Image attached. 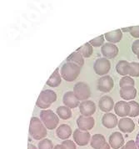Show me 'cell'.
<instances>
[{"mask_svg":"<svg viewBox=\"0 0 139 149\" xmlns=\"http://www.w3.org/2000/svg\"><path fill=\"white\" fill-rule=\"evenodd\" d=\"M132 50L135 54H138L139 52V40H135L133 43V45H132Z\"/></svg>","mask_w":139,"mask_h":149,"instance_id":"obj_35","label":"cell"},{"mask_svg":"<svg viewBox=\"0 0 139 149\" xmlns=\"http://www.w3.org/2000/svg\"><path fill=\"white\" fill-rule=\"evenodd\" d=\"M118 126L120 131H122L125 133H131L135 129L134 122L131 118H127V117L121 118Z\"/></svg>","mask_w":139,"mask_h":149,"instance_id":"obj_15","label":"cell"},{"mask_svg":"<svg viewBox=\"0 0 139 149\" xmlns=\"http://www.w3.org/2000/svg\"><path fill=\"white\" fill-rule=\"evenodd\" d=\"M40 119L46 127V128L49 130L56 128L59 122V118L58 115L51 110H43L40 112Z\"/></svg>","mask_w":139,"mask_h":149,"instance_id":"obj_3","label":"cell"},{"mask_svg":"<svg viewBox=\"0 0 139 149\" xmlns=\"http://www.w3.org/2000/svg\"><path fill=\"white\" fill-rule=\"evenodd\" d=\"M73 93L79 101H87L91 96V90L84 82H78L73 87Z\"/></svg>","mask_w":139,"mask_h":149,"instance_id":"obj_5","label":"cell"},{"mask_svg":"<svg viewBox=\"0 0 139 149\" xmlns=\"http://www.w3.org/2000/svg\"><path fill=\"white\" fill-rule=\"evenodd\" d=\"M130 107V112L129 116L130 117H136L139 115V104L135 101H130L128 102Z\"/></svg>","mask_w":139,"mask_h":149,"instance_id":"obj_28","label":"cell"},{"mask_svg":"<svg viewBox=\"0 0 139 149\" xmlns=\"http://www.w3.org/2000/svg\"><path fill=\"white\" fill-rule=\"evenodd\" d=\"M28 149H37V148H36L34 145H32V144H28Z\"/></svg>","mask_w":139,"mask_h":149,"instance_id":"obj_40","label":"cell"},{"mask_svg":"<svg viewBox=\"0 0 139 149\" xmlns=\"http://www.w3.org/2000/svg\"><path fill=\"white\" fill-rule=\"evenodd\" d=\"M137 56H138V60H139V52H138V54H137Z\"/></svg>","mask_w":139,"mask_h":149,"instance_id":"obj_41","label":"cell"},{"mask_svg":"<svg viewBox=\"0 0 139 149\" xmlns=\"http://www.w3.org/2000/svg\"><path fill=\"white\" fill-rule=\"evenodd\" d=\"M109 145L113 149L122 148L124 145V138L122 133L115 132L109 136Z\"/></svg>","mask_w":139,"mask_h":149,"instance_id":"obj_12","label":"cell"},{"mask_svg":"<svg viewBox=\"0 0 139 149\" xmlns=\"http://www.w3.org/2000/svg\"><path fill=\"white\" fill-rule=\"evenodd\" d=\"M90 133L87 131H82L80 129H76L73 132L74 142L78 146H86L90 142Z\"/></svg>","mask_w":139,"mask_h":149,"instance_id":"obj_7","label":"cell"},{"mask_svg":"<svg viewBox=\"0 0 139 149\" xmlns=\"http://www.w3.org/2000/svg\"><path fill=\"white\" fill-rule=\"evenodd\" d=\"M93 69L96 74L104 76V74H107L109 72L111 69V63L109 60H107L106 58H99L95 61Z\"/></svg>","mask_w":139,"mask_h":149,"instance_id":"obj_6","label":"cell"},{"mask_svg":"<svg viewBox=\"0 0 139 149\" xmlns=\"http://www.w3.org/2000/svg\"><path fill=\"white\" fill-rule=\"evenodd\" d=\"M95 124V121L92 116H80L77 120V125L78 129L82 131H89L93 128Z\"/></svg>","mask_w":139,"mask_h":149,"instance_id":"obj_10","label":"cell"},{"mask_svg":"<svg viewBox=\"0 0 139 149\" xmlns=\"http://www.w3.org/2000/svg\"><path fill=\"white\" fill-rule=\"evenodd\" d=\"M63 102L65 105V107H67L69 108H76L80 105L79 100L74 95L73 91H67L63 95Z\"/></svg>","mask_w":139,"mask_h":149,"instance_id":"obj_13","label":"cell"},{"mask_svg":"<svg viewBox=\"0 0 139 149\" xmlns=\"http://www.w3.org/2000/svg\"><path fill=\"white\" fill-rule=\"evenodd\" d=\"M79 111L82 116H91L96 111V105L92 101H84L80 103Z\"/></svg>","mask_w":139,"mask_h":149,"instance_id":"obj_11","label":"cell"},{"mask_svg":"<svg viewBox=\"0 0 139 149\" xmlns=\"http://www.w3.org/2000/svg\"><path fill=\"white\" fill-rule=\"evenodd\" d=\"M125 147V149H138V146L136 144V142L135 141H128L127 142L126 145L124 146Z\"/></svg>","mask_w":139,"mask_h":149,"instance_id":"obj_34","label":"cell"},{"mask_svg":"<svg viewBox=\"0 0 139 149\" xmlns=\"http://www.w3.org/2000/svg\"><path fill=\"white\" fill-rule=\"evenodd\" d=\"M137 95V90L134 86L123 87L120 90V96L126 101H132Z\"/></svg>","mask_w":139,"mask_h":149,"instance_id":"obj_19","label":"cell"},{"mask_svg":"<svg viewBox=\"0 0 139 149\" xmlns=\"http://www.w3.org/2000/svg\"><path fill=\"white\" fill-rule=\"evenodd\" d=\"M110 147H111V146H110L108 143H107L106 142V143H105V144H104L100 149H110Z\"/></svg>","mask_w":139,"mask_h":149,"instance_id":"obj_36","label":"cell"},{"mask_svg":"<svg viewBox=\"0 0 139 149\" xmlns=\"http://www.w3.org/2000/svg\"><path fill=\"white\" fill-rule=\"evenodd\" d=\"M29 133L35 140H43L47 136V128L38 117H32L29 125Z\"/></svg>","mask_w":139,"mask_h":149,"instance_id":"obj_1","label":"cell"},{"mask_svg":"<svg viewBox=\"0 0 139 149\" xmlns=\"http://www.w3.org/2000/svg\"><path fill=\"white\" fill-rule=\"evenodd\" d=\"M130 34L133 38H139V26H133L130 29Z\"/></svg>","mask_w":139,"mask_h":149,"instance_id":"obj_33","label":"cell"},{"mask_svg":"<svg viewBox=\"0 0 139 149\" xmlns=\"http://www.w3.org/2000/svg\"><path fill=\"white\" fill-rule=\"evenodd\" d=\"M114 111H115V113L118 116H121L122 118L126 117L127 116L129 115V112H130L129 104L124 101H119L115 104Z\"/></svg>","mask_w":139,"mask_h":149,"instance_id":"obj_14","label":"cell"},{"mask_svg":"<svg viewBox=\"0 0 139 149\" xmlns=\"http://www.w3.org/2000/svg\"><path fill=\"white\" fill-rule=\"evenodd\" d=\"M62 145L64 146V148L66 149H77L75 143L71 141V140H65L62 142Z\"/></svg>","mask_w":139,"mask_h":149,"instance_id":"obj_32","label":"cell"},{"mask_svg":"<svg viewBox=\"0 0 139 149\" xmlns=\"http://www.w3.org/2000/svg\"><path fill=\"white\" fill-rule=\"evenodd\" d=\"M136 144H137V146H138V148L139 149V132L138 133V135H137V137H136Z\"/></svg>","mask_w":139,"mask_h":149,"instance_id":"obj_38","label":"cell"},{"mask_svg":"<svg viewBox=\"0 0 139 149\" xmlns=\"http://www.w3.org/2000/svg\"><path fill=\"white\" fill-rule=\"evenodd\" d=\"M128 74L132 77H139V63L132 62L128 65Z\"/></svg>","mask_w":139,"mask_h":149,"instance_id":"obj_27","label":"cell"},{"mask_svg":"<svg viewBox=\"0 0 139 149\" xmlns=\"http://www.w3.org/2000/svg\"><path fill=\"white\" fill-rule=\"evenodd\" d=\"M101 52L106 59L110 60L115 58L118 54V48L117 47V45H113L111 43H107L102 46Z\"/></svg>","mask_w":139,"mask_h":149,"instance_id":"obj_9","label":"cell"},{"mask_svg":"<svg viewBox=\"0 0 139 149\" xmlns=\"http://www.w3.org/2000/svg\"><path fill=\"white\" fill-rule=\"evenodd\" d=\"M135 81L130 76H123L119 81V86L121 88L127 87V86H134Z\"/></svg>","mask_w":139,"mask_h":149,"instance_id":"obj_29","label":"cell"},{"mask_svg":"<svg viewBox=\"0 0 139 149\" xmlns=\"http://www.w3.org/2000/svg\"><path fill=\"white\" fill-rule=\"evenodd\" d=\"M59 70L57 68L54 72H53L52 75L50 76V78L47 80V85L50 87H58L61 84L62 81V78H61V75L59 74Z\"/></svg>","mask_w":139,"mask_h":149,"instance_id":"obj_22","label":"cell"},{"mask_svg":"<svg viewBox=\"0 0 139 149\" xmlns=\"http://www.w3.org/2000/svg\"><path fill=\"white\" fill-rule=\"evenodd\" d=\"M104 37L106 38L107 40L110 42L111 44L112 43H118L122 38V32L121 29H116V30L106 33Z\"/></svg>","mask_w":139,"mask_h":149,"instance_id":"obj_21","label":"cell"},{"mask_svg":"<svg viewBox=\"0 0 139 149\" xmlns=\"http://www.w3.org/2000/svg\"><path fill=\"white\" fill-rule=\"evenodd\" d=\"M130 29H131V27L130 28H122L121 30H122V32L123 31V32H130Z\"/></svg>","mask_w":139,"mask_h":149,"instance_id":"obj_39","label":"cell"},{"mask_svg":"<svg viewBox=\"0 0 139 149\" xmlns=\"http://www.w3.org/2000/svg\"><path fill=\"white\" fill-rule=\"evenodd\" d=\"M76 51L78 52L83 58H88V57H90L93 54V46L88 42V43H86L83 45H82L81 47L78 48Z\"/></svg>","mask_w":139,"mask_h":149,"instance_id":"obj_24","label":"cell"},{"mask_svg":"<svg viewBox=\"0 0 139 149\" xmlns=\"http://www.w3.org/2000/svg\"><path fill=\"white\" fill-rule=\"evenodd\" d=\"M106 143V139L102 134H95L91 138L90 145L93 149H100Z\"/></svg>","mask_w":139,"mask_h":149,"instance_id":"obj_20","label":"cell"},{"mask_svg":"<svg viewBox=\"0 0 139 149\" xmlns=\"http://www.w3.org/2000/svg\"><path fill=\"white\" fill-rule=\"evenodd\" d=\"M120 149H125V147H124V146H123V147H122V148H120Z\"/></svg>","mask_w":139,"mask_h":149,"instance_id":"obj_42","label":"cell"},{"mask_svg":"<svg viewBox=\"0 0 139 149\" xmlns=\"http://www.w3.org/2000/svg\"><path fill=\"white\" fill-rule=\"evenodd\" d=\"M71 134H72V129L70 127V126H68L67 124L60 125L56 131L57 136L63 141L67 140V138L70 137Z\"/></svg>","mask_w":139,"mask_h":149,"instance_id":"obj_18","label":"cell"},{"mask_svg":"<svg viewBox=\"0 0 139 149\" xmlns=\"http://www.w3.org/2000/svg\"><path fill=\"white\" fill-rule=\"evenodd\" d=\"M138 124H139V119H138Z\"/></svg>","mask_w":139,"mask_h":149,"instance_id":"obj_43","label":"cell"},{"mask_svg":"<svg viewBox=\"0 0 139 149\" xmlns=\"http://www.w3.org/2000/svg\"><path fill=\"white\" fill-rule=\"evenodd\" d=\"M104 36L103 35H100L98 37L93 39L92 40L89 41L90 45L92 46H94V47H100V46H103L104 45Z\"/></svg>","mask_w":139,"mask_h":149,"instance_id":"obj_31","label":"cell"},{"mask_svg":"<svg viewBox=\"0 0 139 149\" xmlns=\"http://www.w3.org/2000/svg\"><path fill=\"white\" fill-rule=\"evenodd\" d=\"M57 100V94L52 90H45L40 93L37 100V106L41 109L48 108Z\"/></svg>","mask_w":139,"mask_h":149,"instance_id":"obj_4","label":"cell"},{"mask_svg":"<svg viewBox=\"0 0 139 149\" xmlns=\"http://www.w3.org/2000/svg\"><path fill=\"white\" fill-rule=\"evenodd\" d=\"M81 72V67L73 63H66L61 68V75L66 81H75Z\"/></svg>","mask_w":139,"mask_h":149,"instance_id":"obj_2","label":"cell"},{"mask_svg":"<svg viewBox=\"0 0 139 149\" xmlns=\"http://www.w3.org/2000/svg\"><path fill=\"white\" fill-rule=\"evenodd\" d=\"M98 106H99V108L101 111L108 113V111H111L113 110L115 105H114L113 98H111L108 95H104L99 100Z\"/></svg>","mask_w":139,"mask_h":149,"instance_id":"obj_16","label":"cell"},{"mask_svg":"<svg viewBox=\"0 0 139 149\" xmlns=\"http://www.w3.org/2000/svg\"><path fill=\"white\" fill-rule=\"evenodd\" d=\"M53 142L47 138L41 140L39 143V149H53Z\"/></svg>","mask_w":139,"mask_h":149,"instance_id":"obj_30","label":"cell"},{"mask_svg":"<svg viewBox=\"0 0 139 149\" xmlns=\"http://www.w3.org/2000/svg\"><path fill=\"white\" fill-rule=\"evenodd\" d=\"M67 61L68 63L75 64V65H78L81 68L83 67V65H84V59H83V57L78 52H77V51H75V52H73V53L70 54L67 58Z\"/></svg>","mask_w":139,"mask_h":149,"instance_id":"obj_23","label":"cell"},{"mask_svg":"<svg viewBox=\"0 0 139 149\" xmlns=\"http://www.w3.org/2000/svg\"><path fill=\"white\" fill-rule=\"evenodd\" d=\"M114 86V81L110 75L102 76L98 81V89L102 92H110Z\"/></svg>","mask_w":139,"mask_h":149,"instance_id":"obj_8","label":"cell"},{"mask_svg":"<svg viewBox=\"0 0 139 149\" xmlns=\"http://www.w3.org/2000/svg\"><path fill=\"white\" fill-rule=\"evenodd\" d=\"M128 65H129V62L127 61H120L117 65H116V70L117 72L122 76H127V74H128Z\"/></svg>","mask_w":139,"mask_h":149,"instance_id":"obj_26","label":"cell"},{"mask_svg":"<svg viewBox=\"0 0 139 149\" xmlns=\"http://www.w3.org/2000/svg\"><path fill=\"white\" fill-rule=\"evenodd\" d=\"M53 149H66V148H64V146H63V145L59 144V145H57V146H55Z\"/></svg>","mask_w":139,"mask_h":149,"instance_id":"obj_37","label":"cell"},{"mask_svg":"<svg viewBox=\"0 0 139 149\" xmlns=\"http://www.w3.org/2000/svg\"><path fill=\"white\" fill-rule=\"evenodd\" d=\"M118 122L117 116L109 112L103 115L102 118V123L107 128H114L117 125H118Z\"/></svg>","mask_w":139,"mask_h":149,"instance_id":"obj_17","label":"cell"},{"mask_svg":"<svg viewBox=\"0 0 139 149\" xmlns=\"http://www.w3.org/2000/svg\"><path fill=\"white\" fill-rule=\"evenodd\" d=\"M57 114L58 117L63 120H67L72 117V111L71 109L67 107H59L57 108Z\"/></svg>","mask_w":139,"mask_h":149,"instance_id":"obj_25","label":"cell"}]
</instances>
